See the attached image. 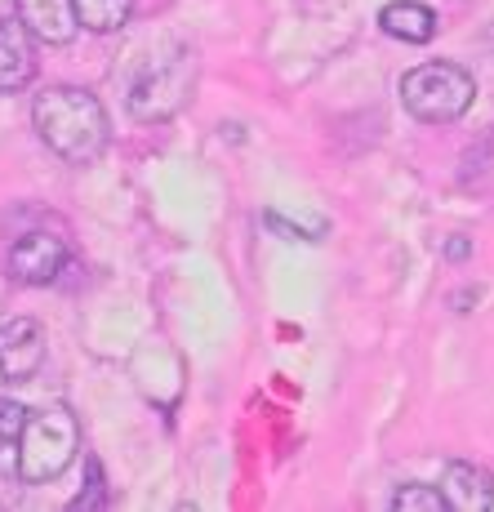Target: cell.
Returning a JSON list of instances; mask_svg holds the SVG:
<instances>
[{
	"mask_svg": "<svg viewBox=\"0 0 494 512\" xmlns=\"http://www.w3.org/2000/svg\"><path fill=\"white\" fill-rule=\"evenodd\" d=\"M36 76V36L14 18H0V94L27 90Z\"/></svg>",
	"mask_w": 494,
	"mask_h": 512,
	"instance_id": "obj_7",
	"label": "cell"
},
{
	"mask_svg": "<svg viewBox=\"0 0 494 512\" xmlns=\"http://www.w3.org/2000/svg\"><path fill=\"white\" fill-rule=\"evenodd\" d=\"M81 455V423L67 406H49L41 415H27L23 437H18V477L27 486L63 477Z\"/></svg>",
	"mask_w": 494,
	"mask_h": 512,
	"instance_id": "obj_2",
	"label": "cell"
},
{
	"mask_svg": "<svg viewBox=\"0 0 494 512\" xmlns=\"http://www.w3.org/2000/svg\"><path fill=\"white\" fill-rule=\"evenodd\" d=\"M67 263V241L54 232H23L9 245V277L23 285H49Z\"/></svg>",
	"mask_w": 494,
	"mask_h": 512,
	"instance_id": "obj_6",
	"label": "cell"
},
{
	"mask_svg": "<svg viewBox=\"0 0 494 512\" xmlns=\"http://www.w3.org/2000/svg\"><path fill=\"white\" fill-rule=\"evenodd\" d=\"M103 504V468H98V459H90V499H81L76 508H94Z\"/></svg>",
	"mask_w": 494,
	"mask_h": 512,
	"instance_id": "obj_15",
	"label": "cell"
},
{
	"mask_svg": "<svg viewBox=\"0 0 494 512\" xmlns=\"http://www.w3.org/2000/svg\"><path fill=\"white\" fill-rule=\"evenodd\" d=\"M76 9V23L90 27V32L107 36V32H121L134 14V0H72Z\"/></svg>",
	"mask_w": 494,
	"mask_h": 512,
	"instance_id": "obj_11",
	"label": "cell"
},
{
	"mask_svg": "<svg viewBox=\"0 0 494 512\" xmlns=\"http://www.w3.org/2000/svg\"><path fill=\"white\" fill-rule=\"evenodd\" d=\"M14 9H18V23L45 45H67L81 32L72 0H14Z\"/></svg>",
	"mask_w": 494,
	"mask_h": 512,
	"instance_id": "obj_8",
	"label": "cell"
},
{
	"mask_svg": "<svg viewBox=\"0 0 494 512\" xmlns=\"http://www.w3.org/2000/svg\"><path fill=\"white\" fill-rule=\"evenodd\" d=\"M441 254H446L450 263H463V259H468V254H472V241H468V236H450V241H446V250H441Z\"/></svg>",
	"mask_w": 494,
	"mask_h": 512,
	"instance_id": "obj_16",
	"label": "cell"
},
{
	"mask_svg": "<svg viewBox=\"0 0 494 512\" xmlns=\"http://www.w3.org/2000/svg\"><path fill=\"white\" fill-rule=\"evenodd\" d=\"M379 27L405 45H428L437 36V14L419 0H392V5H383Z\"/></svg>",
	"mask_w": 494,
	"mask_h": 512,
	"instance_id": "obj_10",
	"label": "cell"
},
{
	"mask_svg": "<svg viewBox=\"0 0 494 512\" xmlns=\"http://www.w3.org/2000/svg\"><path fill=\"white\" fill-rule=\"evenodd\" d=\"M45 361V330L32 317H5L0 321V379L27 383Z\"/></svg>",
	"mask_w": 494,
	"mask_h": 512,
	"instance_id": "obj_5",
	"label": "cell"
},
{
	"mask_svg": "<svg viewBox=\"0 0 494 512\" xmlns=\"http://www.w3.org/2000/svg\"><path fill=\"white\" fill-rule=\"evenodd\" d=\"M401 103L414 121L423 125H450L472 112L477 103V81L459 63H419L401 76Z\"/></svg>",
	"mask_w": 494,
	"mask_h": 512,
	"instance_id": "obj_3",
	"label": "cell"
},
{
	"mask_svg": "<svg viewBox=\"0 0 494 512\" xmlns=\"http://www.w3.org/2000/svg\"><path fill=\"white\" fill-rule=\"evenodd\" d=\"M441 490L437 486H401L392 499V512H441Z\"/></svg>",
	"mask_w": 494,
	"mask_h": 512,
	"instance_id": "obj_14",
	"label": "cell"
},
{
	"mask_svg": "<svg viewBox=\"0 0 494 512\" xmlns=\"http://www.w3.org/2000/svg\"><path fill=\"white\" fill-rule=\"evenodd\" d=\"M27 406L0 401V477H18V437H23Z\"/></svg>",
	"mask_w": 494,
	"mask_h": 512,
	"instance_id": "obj_12",
	"label": "cell"
},
{
	"mask_svg": "<svg viewBox=\"0 0 494 512\" xmlns=\"http://www.w3.org/2000/svg\"><path fill=\"white\" fill-rule=\"evenodd\" d=\"M437 490H441V504L454 512H486L494 504V481L477 464H450Z\"/></svg>",
	"mask_w": 494,
	"mask_h": 512,
	"instance_id": "obj_9",
	"label": "cell"
},
{
	"mask_svg": "<svg viewBox=\"0 0 494 512\" xmlns=\"http://www.w3.org/2000/svg\"><path fill=\"white\" fill-rule=\"evenodd\" d=\"M32 121L41 143L54 156H63L67 165H94L112 143L103 103L81 85H49L45 94H36Z\"/></svg>",
	"mask_w": 494,
	"mask_h": 512,
	"instance_id": "obj_1",
	"label": "cell"
},
{
	"mask_svg": "<svg viewBox=\"0 0 494 512\" xmlns=\"http://www.w3.org/2000/svg\"><path fill=\"white\" fill-rule=\"evenodd\" d=\"M463 179L481 192H494V130L481 143H472V152L463 156Z\"/></svg>",
	"mask_w": 494,
	"mask_h": 512,
	"instance_id": "obj_13",
	"label": "cell"
},
{
	"mask_svg": "<svg viewBox=\"0 0 494 512\" xmlns=\"http://www.w3.org/2000/svg\"><path fill=\"white\" fill-rule=\"evenodd\" d=\"M192 85H196V58L192 49H174L165 58H152L143 72L134 76L130 94H125V107H130L134 121L156 125L179 116L187 103H192Z\"/></svg>",
	"mask_w": 494,
	"mask_h": 512,
	"instance_id": "obj_4",
	"label": "cell"
}]
</instances>
